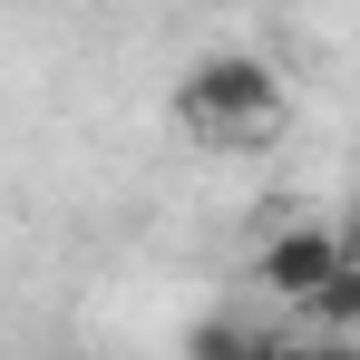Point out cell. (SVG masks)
Here are the masks:
<instances>
[{"mask_svg":"<svg viewBox=\"0 0 360 360\" xmlns=\"http://www.w3.org/2000/svg\"><path fill=\"white\" fill-rule=\"evenodd\" d=\"M176 117H185V136L214 146V156H263V146L292 127V98H283L273 59H253V49H205V59L185 68V88H176Z\"/></svg>","mask_w":360,"mask_h":360,"instance_id":"1","label":"cell"},{"mask_svg":"<svg viewBox=\"0 0 360 360\" xmlns=\"http://www.w3.org/2000/svg\"><path fill=\"white\" fill-rule=\"evenodd\" d=\"M331 273H341V234H331V224H283V234L253 253V283H263L273 302H292V311L321 292Z\"/></svg>","mask_w":360,"mask_h":360,"instance_id":"2","label":"cell"},{"mask_svg":"<svg viewBox=\"0 0 360 360\" xmlns=\"http://www.w3.org/2000/svg\"><path fill=\"white\" fill-rule=\"evenodd\" d=\"M302 321H311V331H331V341H360V263H341L321 292L302 302Z\"/></svg>","mask_w":360,"mask_h":360,"instance_id":"3","label":"cell"},{"mask_svg":"<svg viewBox=\"0 0 360 360\" xmlns=\"http://www.w3.org/2000/svg\"><path fill=\"white\" fill-rule=\"evenodd\" d=\"M243 360H360V341H331V331H273V341H243Z\"/></svg>","mask_w":360,"mask_h":360,"instance_id":"4","label":"cell"},{"mask_svg":"<svg viewBox=\"0 0 360 360\" xmlns=\"http://www.w3.org/2000/svg\"><path fill=\"white\" fill-rule=\"evenodd\" d=\"M331 234H341V263H360V214H341Z\"/></svg>","mask_w":360,"mask_h":360,"instance_id":"5","label":"cell"}]
</instances>
